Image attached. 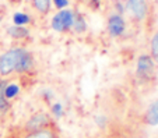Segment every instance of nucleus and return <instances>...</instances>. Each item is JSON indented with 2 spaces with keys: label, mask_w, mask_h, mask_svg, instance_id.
Returning a JSON list of instances; mask_svg holds the SVG:
<instances>
[{
  "label": "nucleus",
  "mask_w": 158,
  "mask_h": 138,
  "mask_svg": "<svg viewBox=\"0 0 158 138\" xmlns=\"http://www.w3.org/2000/svg\"><path fill=\"white\" fill-rule=\"evenodd\" d=\"M32 64H34L32 54H31L30 52L25 50L24 53H23V56L20 57V60H18V63H17V66H15L14 71H17V73H25V71H28V70L32 67Z\"/></svg>",
  "instance_id": "obj_8"
},
{
  "label": "nucleus",
  "mask_w": 158,
  "mask_h": 138,
  "mask_svg": "<svg viewBox=\"0 0 158 138\" xmlns=\"http://www.w3.org/2000/svg\"><path fill=\"white\" fill-rule=\"evenodd\" d=\"M45 127H51V117L46 113H36L30 117V120L24 126V130L25 132H28V131H36V130L45 128Z\"/></svg>",
  "instance_id": "obj_3"
},
{
  "label": "nucleus",
  "mask_w": 158,
  "mask_h": 138,
  "mask_svg": "<svg viewBox=\"0 0 158 138\" xmlns=\"http://www.w3.org/2000/svg\"><path fill=\"white\" fill-rule=\"evenodd\" d=\"M0 21H2V15H0Z\"/></svg>",
  "instance_id": "obj_20"
},
{
  "label": "nucleus",
  "mask_w": 158,
  "mask_h": 138,
  "mask_svg": "<svg viewBox=\"0 0 158 138\" xmlns=\"http://www.w3.org/2000/svg\"><path fill=\"white\" fill-rule=\"evenodd\" d=\"M72 28H74V31L78 32V34L84 32V31L87 30V22H85V20H84L83 15H78V14L76 15L74 14V20H73Z\"/></svg>",
  "instance_id": "obj_11"
},
{
  "label": "nucleus",
  "mask_w": 158,
  "mask_h": 138,
  "mask_svg": "<svg viewBox=\"0 0 158 138\" xmlns=\"http://www.w3.org/2000/svg\"><path fill=\"white\" fill-rule=\"evenodd\" d=\"M146 121L150 126H157L158 124V101L152 102L148 106L146 113Z\"/></svg>",
  "instance_id": "obj_9"
},
{
  "label": "nucleus",
  "mask_w": 158,
  "mask_h": 138,
  "mask_svg": "<svg viewBox=\"0 0 158 138\" xmlns=\"http://www.w3.org/2000/svg\"><path fill=\"white\" fill-rule=\"evenodd\" d=\"M69 2L70 0H53V4L56 6V9L63 10V9H66V7L69 6Z\"/></svg>",
  "instance_id": "obj_17"
},
{
  "label": "nucleus",
  "mask_w": 158,
  "mask_h": 138,
  "mask_svg": "<svg viewBox=\"0 0 158 138\" xmlns=\"http://www.w3.org/2000/svg\"><path fill=\"white\" fill-rule=\"evenodd\" d=\"M125 20L120 14H112L108 20V31L112 36H120L125 32Z\"/></svg>",
  "instance_id": "obj_6"
},
{
  "label": "nucleus",
  "mask_w": 158,
  "mask_h": 138,
  "mask_svg": "<svg viewBox=\"0 0 158 138\" xmlns=\"http://www.w3.org/2000/svg\"><path fill=\"white\" fill-rule=\"evenodd\" d=\"M73 20H74V13L72 10L63 9L57 14L53 15V18H52V28L55 31H57V32H64V31L72 28Z\"/></svg>",
  "instance_id": "obj_2"
},
{
  "label": "nucleus",
  "mask_w": 158,
  "mask_h": 138,
  "mask_svg": "<svg viewBox=\"0 0 158 138\" xmlns=\"http://www.w3.org/2000/svg\"><path fill=\"white\" fill-rule=\"evenodd\" d=\"M7 82L6 81H0V113H4L9 109V102L7 98L4 95V88H6Z\"/></svg>",
  "instance_id": "obj_12"
},
{
  "label": "nucleus",
  "mask_w": 158,
  "mask_h": 138,
  "mask_svg": "<svg viewBox=\"0 0 158 138\" xmlns=\"http://www.w3.org/2000/svg\"><path fill=\"white\" fill-rule=\"evenodd\" d=\"M154 73V59L148 54H141L137 60V74L143 78H148Z\"/></svg>",
  "instance_id": "obj_5"
},
{
  "label": "nucleus",
  "mask_w": 158,
  "mask_h": 138,
  "mask_svg": "<svg viewBox=\"0 0 158 138\" xmlns=\"http://www.w3.org/2000/svg\"><path fill=\"white\" fill-rule=\"evenodd\" d=\"M13 22H14V25L24 27L25 24L30 22V17H28L27 14H24V13H15V14L13 15Z\"/></svg>",
  "instance_id": "obj_14"
},
{
  "label": "nucleus",
  "mask_w": 158,
  "mask_h": 138,
  "mask_svg": "<svg viewBox=\"0 0 158 138\" xmlns=\"http://www.w3.org/2000/svg\"><path fill=\"white\" fill-rule=\"evenodd\" d=\"M18 91H20L18 85H15V84H9V85H6V88H4V95H6L7 101H9V99H13V98H14V96L18 93Z\"/></svg>",
  "instance_id": "obj_15"
},
{
  "label": "nucleus",
  "mask_w": 158,
  "mask_h": 138,
  "mask_svg": "<svg viewBox=\"0 0 158 138\" xmlns=\"http://www.w3.org/2000/svg\"><path fill=\"white\" fill-rule=\"evenodd\" d=\"M21 138H59L57 132L52 127H45V128L36 130V131H28Z\"/></svg>",
  "instance_id": "obj_7"
},
{
  "label": "nucleus",
  "mask_w": 158,
  "mask_h": 138,
  "mask_svg": "<svg viewBox=\"0 0 158 138\" xmlns=\"http://www.w3.org/2000/svg\"><path fill=\"white\" fill-rule=\"evenodd\" d=\"M126 9L129 10L133 18H136L137 21L144 20L148 13V6H147L146 0H127L126 3Z\"/></svg>",
  "instance_id": "obj_4"
},
{
  "label": "nucleus",
  "mask_w": 158,
  "mask_h": 138,
  "mask_svg": "<svg viewBox=\"0 0 158 138\" xmlns=\"http://www.w3.org/2000/svg\"><path fill=\"white\" fill-rule=\"evenodd\" d=\"M151 57L155 61H158V31L151 39Z\"/></svg>",
  "instance_id": "obj_16"
},
{
  "label": "nucleus",
  "mask_w": 158,
  "mask_h": 138,
  "mask_svg": "<svg viewBox=\"0 0 158 138\" xmlns=\"http://www.w3.org/2000/svg\"><path fill=\"white\" fill-rule=\"evenodd\" d=\"M104 121H105V119H104V117H101V116H98V117H97V123H98L99 126H102V127H104V126H105V123H104Z\"/></svg>",
  "instance_id": "obj_19"
},
{
  "label": "nucleus",
  "mask_w": 158,
  "mask_h": 138,
  "mask_svg": "<svg viewBox=\"0 0 158 138\" xmlns=\"http://www.w3.org/2000/svg\"><path fill=\"white\" fill-rule=\"evenodd\" d=\"M34 7L38 10L41 14H48L51 9V0H32Z\"/></svg>",
  "instance_id": "obj_13"
},
{
  "label": "nucleus",
  "mask_w": 158,
  "mask_h": 138,
  "mask_svg": "<svg viewBox=\"0 0 158 138\" xmlns=\"http://www.w3.org/2000/svg\"><path fill=\"white\" fill-rule=\"evenodd\" d=\"M52 112H53V114L56 117H60L62 116V105L60 103H55L53 108H52Z\"/></svg>",
  "instance_id": "obj_18"
},
{
  "label": "nucleus",
  "mask_w": 158,
  "mask_h": 138,
  "mask_svg": "<svg viewBox=\"0 0 158 138\" xmlns=\"http://www.w3.org/2000/svg\"><path fill=\"white\" fill-rule=\"evenodd\" d=\"M25 52V49L21 48H14L7 50L4 54L0 56V74L2 75H9L15 70L20 57L23 56V53Z\"/></svg>",
  "instance_id": "obj_1"
},
{
  "label": "nucleus",
  "mask_w": 158,
  "mask_h": 138,
  "mask_svg": "<svg viewBox=\"0 0 158 138\" xmlns=\"http://www.w3.org/2000/svg\"><path fill=\"white\" fill-rule=\"evenodd\" d=\"M7 32H9L10 36H13L15 39H21L28 36V30L24 27H20V25H14V27L7 28Z\"/></svg>",
  "instance_id": "obj_10"
}]
</instances>
